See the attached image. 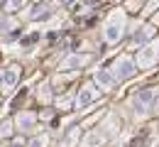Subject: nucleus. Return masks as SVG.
Here are the masks:
<instances>
[{"label": "nucleus", "instance_id": "nucleus-1", "mask_svg": "<svg viewBox=\"0 0 159 147\" xmlns=\"http://www.w3.org/2000/svg\"><path fill=\"white\" fill-rule=\"evenodd\" d=\"M122 34H125V12L122 10H115L108 22H105V27H103V37H105V42L115 44L122 39Z\"/></svg>", "mask_w": 159, "mask_h": 147}, {"label": "nucleus", "instance_id": "nucleus-2", "mask_svg": "<svg viewBox=\"0 0 159 147\" xmlns=\"http://www.w3.org/2000/svg\"><path fill=\"white\" fill-rule=\"evenodd\" d=\"M137 71V64L132 62L130 57H118L115 62H113V66H110V74H113V79L115 81H122V79H130L132 74Z\"/></svg>", "mask_w": 159, "mask_h": 147}, {"label": "nucleus", "instance_id": "nucleus-3", "mask_svg": "<svg viewBox=\"0 0 159 147\" xmlns=\"http://www.w3.org/2000/svg\"><path fill=\"white\" fill-rule=\"evenodd\" d=\"M159 62V42H147L142 49L137 52V66L139 69H149Z\"/></svg>", "mask_w": 159, "mask_h": 147}, {"label": "nucleus", "instance_id": "nucleus-4", "mask_svg": "<svg viewBox=\"0 0 159 147\" xmlns=\"http://www.w3.org/2000/svg\"><path fill=\"white\" fill-rule=\"evenodd\" d=\"M154 96H157V91L154 88H142L135 93V98H132V105H135V113L142 115V113H147V108H152L154 103Z\"/></svg>", "mask_w": 159, "mask_h": 147}, {"label": "nucleus", "instance_id": "nucleus-5", "mask_svg": "<svg viewBox=\"0 0 159 147\" xmlns=\"http://www.w3.org/2000/svg\"><path fill=\"white\" fill-rule=\"evenodd\" d=\"M98 98V88L93 84H86L83 88H79V96H76V108L79 110H86L88 105Z\"/></svg>", "mask_w": 159, "mask_h": 147}, {"label": "nucleus", "instance_id": "nucleus-6", "mask_svg": "<svg viewBox=\"0 0 159 147\" xmlns=\"http://www.w3.org/2000/svg\"><path fill=\"white\" fill-rule=\"evenodd\" d=\"M93 81L98 86V91H110V88L115 86V79H113V74H110L108 69H98V74L93 76Z\"/></svg>", "mask_w": 159, "mask_h": 147}, {"label": "nucleus", "instance_id": "nucleus-7", "mask_svg": "<svg viewBox=\"0 0 159 147\" xmlns=\"http://www.w3.org/2000/svg\"><path fill=\"white\" fill-rule=\"evenodd\" d=\"M91 62V54H71L61 62V69H81Z\"/></svg>", "mask_w": 159, "mask_h": 147}, {"label": "nucleus", "instance_id": "nucleus-8", "mask_svg": "<svg viewBox=\"0 0 159 147\" xmlns=\"http://www.w3.org/2000/svg\"><path fill=\"white\" fill-rule=\"evenodd\" d=\"M0 79H2V86H5V88H12V86L17 84V79H20V69H17V66H10V69H5V74H2Z\"/></svg>", "mask_w": 159, "mask_h": 147}, {"label": "nucleus", "instance_id": "nucleus-9", "mask_svg": "<svg viewBox=\"0 0 159 147\" xmlns=\"http://www.w3.org/2000/svg\"><path fill=\"white\" fill-rule=\"evenodd\" d=\"M34 113H20L17 115V125H20V130H32L34 127Z\"/></svg>", "mask_w": 159, "mask_h": 147}, {"label": "nucleus", "instance_id": "nucleus-10", "mask_svg": "<svg viewBox=\"0 0 159 147\" xmlns=\"http://www.w3.org/2000/svg\"><path fill=\"white\" fill-rule=\"evenodd\" d=\"M103 142H105V135H103V132H91V135L83 140V147H96V145L100 147Z\"/></svg>", "mask_w": 159, "mask_h": 147}, {"label": "nucleus", "instance_id": "nucleus-11", "mask_svg": "<svg viewBox=\"0 0 159 147\" xmlns=\"http://www.w3.org/2000/svg\"><path fill=\"white\" fill-rule=\"evenodd\" d=\"M152 34H154V27H152V25H144V27L139 30V34H135V39H132V42H135V44H142V42H147Z\"/></svg>", "mask_w": 159, "mask_h": 147}, {"label": "nucleus", "instance_id": "nucleus-12", "mask_svg": "<svg viewBox=\"0 0 159 147\" xmlns=\"http://www.w3.org/2000/svg\"><path fill=\"white\" fill-rule=\"evenodd\" d=\"M32 17H34V20H47V17H52V10H49V7H37V10L32 12Z\"/></svg>", "mask_w": 159, "mask_h": 147}, {"label": "nucleus", "instance_id": "nucleus-13", "mask_svg": "<svg viewBox=\"0 0 159 147\" xmlns=\"http://www.w3.org/2000/svg\"><path fill=\"white\" fill-rule=\"evenodd\" d=\"M22 2H25V0H10V2H7V10H15V7H20Z\"/></svg>", "mask_w": 159, "mask_h": 147}, {"label": "nucleus", "instance_id": "nucleus-14", "mask_svg": "<svg viewBox=\"0 0 159 147\" xmlns=\"http://www.w3.org/2000/svg\"><path fill=\"white\" fill-rule=\"evenodd\" d=\"M74 2H76V0H57V5H59V7H71Z\"/></svg>", "mask_w": 159, "mask_h": 147}, {"label": "nucleus", "instance_id": "nucleus-15", "mask_svg": "<svg viewBox=\"0 0 159 147\" xmlns=\"http://www.w3.org/2000/svg\"><path fill=\"white\" fill-rule=\"evenodd\" d=\"M44 145H47V140L39 137V140H32V145H30V147H44Z\"/></svg>", "mask_w": 159, "mask_h": 147}, {"label": "nucleus", "instance_id": "nucleus-16", "mask_svg": "<svg viewBox=\"0 0 159 147\" xmlns=\"http://www.w3.org/2000/svg\"><path fill=\"white\" fill-rule=\"evenodd\" d=\"M7 132H10V123H5V125H2V130H0V135H7Z\"/></svg>", "mask_w": 159, "mask_h": 147}]
</instances>
